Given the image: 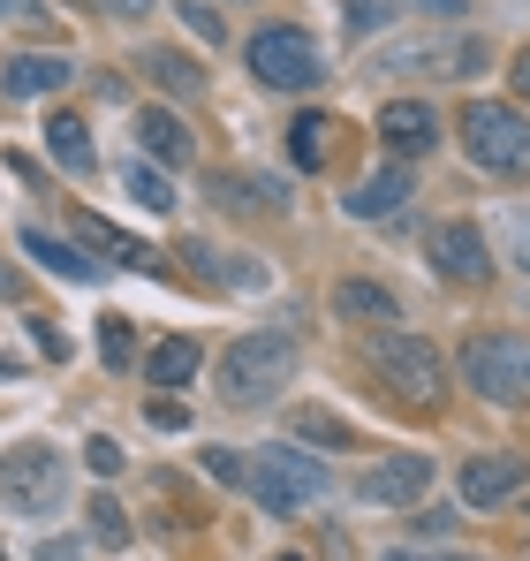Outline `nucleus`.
<instances>
[{
	"label": "nucleus",
	"mask_w": 530,
	"mask_h": 561,
	"mask_svg": "<svg viewBox=\"0 0 530 561\" xmlns=\"http://www.w3.org/2000/svg\"><path fill=\"white\" fill-rule=\"evenodd\" d=\"M454 129H462L470 168L508 175V183H523V175H530V114H523V106H508V99H470Z\"/></svg>",
	"instance_id": "f03ea898"
},
{
	"label": "nucleus",
	"mask_w": 530,
	"mask_h": 561,
	"mask_svg": "<svg viewBox=\"0 0 530 561\" xmlns=\"http://www.w3.org/2000/svg\"><path fill=\"white\" fill-rule=\"evenodd\" d=\"M205 478H212V485H235V493H251L258 463H251V456H235V448H205Z\"/></svg>",
	"instance_id": "cd10ccee"
},
{
	"label": "nucleus",
	"mask_w": 530,
	"mask_h": 561,
	"mask_svg": "<svg viewBox=\"0 0 530 561\" xmlns=\"http://www.w3.org/2000/svg\"><path fill=\"white\" fill-rule=\"evenodd\" d=\"M243 61H251V77H258L265 92H319V84H326L319 38L296 31V23H265L258 38L243 46Z\"/></svg>",
	"instance_id": "20e7f679"
},
{
	"label": "nucleus",
	"mask_w": 530,
	"mask_h": 561,
	"mask_svg": "<svg viewBox=\"0 0 530 561\" xmlns=\"http://www.w3.org/2000/svg\"><path fill=\"white\" fill-rule=\"evenodd\" d=\"M84 456H91V470H99V478H114V470H122V448H114V440H91Z\"/></svg>",
	"instance_id": "c9c22d12"
},
{
	"label": "nucleus",
	"mask_w": 530,
	"mask_h": 561,
	"mask_svg": "<svg viewBox=\"0 0 530 561\" xmlns=\"http://www.w3.org/2000/svg\"><path fill=\"white\" fill-rule=\"evenodd\" d=\"M379 561H417V554H410V547H394V554H379Z\"/></svg>",
	"instance_id": "49530a36"
},
{
	"label": "nucleus",
	"mask_w": 530,
	"mask_h": 561,
	"mask_svg": "<svg viewBox=\"0 0 530 561\" xmlns=\"http://www.w3.org/2000/svg\"><path fill=\"white\" fill-rule=\"evenodd\" d=\"M205 190L228 205V213H288V183L280 175H251V168H220L205 175Z\"/></svg>",
	"instance_id": "2eb2a0df"
},
{
	"label": "nucleus",
	"mask_w": 530,
	"mask_h": 561,
	"mask_svg": "<svg viewBox=\"0 0 530 561\" xmlns=\"http://www.w3.org/2000/svg\"><path fill=\"white\" fill-rule=\"evenodd\" d=\"M425 69H447V38H394L379 54V77H425Z\"/></svg>",
	"instance_id": "b1692460"
},
{
	"label": "nucleus",
	"mask_w": 530,
	"mask_h": 561,
	"mask_svg": "<svg viewBox=\"0 0 530 561\" xmlns=\"http://www.w3.org/2000/svg\"><path fill=\"white\" fill-rule=\"evenodd\" d=\"M433 493V463L425 456H387V463H371L356 478V501L364 508H417Z\"/></svg>",
	"instance_id": "9d476101"
},
{
	"label": "nucleus",
	"mask_w": 530,
	"mask_h": 561,
	"mask_svg": "<svg viewBox=\"0 0 530 561\" xmlns=\"http://www.w3.org/2000/svg\"><path fill=\"white\" fill-rule=\"evenodd\" d=\"M175 15L189 23V31H197V38H205V46H220V38H228V23H220V8H205V0H182Z\"/></svg>",
	"instance_id": "7c9ffc66"
},
{
	"label": "nucleus",
	"mask_w": 530,
	"mask_h": 561,
	"mask_svg": "<svg viewBox=\"0 0 530 561\" xmlns=\"http://www.w3.org/2000/svg\"><path fill=\"white\" fill-rule=\"evenodd\" d=\"M508 84H516V99L530 106V46H516V54H508Z\"/></svg>",
	"instance_id": "f704fd0d"
},
{
	"label": "nucleus",
	"mask_w": 530,
	"mask_h": 561,
	"mask_svg": "<svg viewBox=\"0 0 530 561\" xmlns=\"http://www.w3.org/2000/svg\"><path fill=\"white\" fill-rule=\"evenodd\" d=\"M371 373H379V387L394 402H410V410H440L447 402V357L425 334H402V327L371 334Z\"/></svg>",
	"instance_id": "7ed1b4c3"
},
{
	"label": "nucleus",
	"mask_w": 530,
	"mask_h": 561,
	"mask_svg": "<svg viewBox=\"0 0 530 561\" xmlns=\"http://www.w3.org/2000/svg\"><path fill=\"white\" fill-rule=\"evenodd\" d=\"M523 485H530V463L516 456V448H485V456H470V463H462V508L493 516V508H508Z\"/></svg>",
	"instance_id": "1a4fd4ad"
},
{
	"label": "nucleus",
	"mask_w": 530,
	"mask_h": 561,
	"mask_svg": "<svg viewBox=\"0 0 530 561\" xmlns=\"http://www.w3.org/2000/svg\"><path fill=\"white\" fill-rule=\"evenodd\" d=\"M77 243L99 251L106 266H122V274H160V251L152 243H137L129 228H114L106 213H84V205H77Z\"/></svg>",
	"instance_id": "f8f14e48"
},
{
	"label": "nucleus",
	"mask_w": 530,
	"mask_h": 561,
	"mask_svg": "<svg viewBox=\"0 0 530 561\" xmlns=\"http://www.w3.org/2000/svg\"><path fill=\"white\" fill-rule=\"evenodd\" d=\"M349 205V220H394L402 205H410V168L394 160V168H379V175H364V183L342 197Z\"/></svg>",
	"instance_id": "a211bd4d"
},
{
	"label": "nucleus",
	"mask_w": 530,
	"mask_h": 561,
	"mask_svg": "<svg viewBox=\"0 0 530 561\" xmlns=\"http://www.w3.org/2000/svg\"><path fill=\"white\" fill-rule=\"evenodd\" d=\"M23 319H31V342H38V350H46V357L61 365V357H69V334H61V327H54L46 311H23Z\"/></svg>",
	"instance_id": "2f4dec72"
},
{
	"label": "nucleus",
	"mask_w": 530,
	"mask_h": 561,
	"mask_svg": "<svg viewBox=\"0 0 530 561\" xmlns=\"http://www.w3.org/2000/svg\"><path fill=\"white\" fill-rule=\"evenodd\" d=\"M334 319H349V327H371V334H387L394 319H402V304H394V288L387 280H364V274H349V280H334Z\"/></svg>",
	"instance_id": "ddd939ff"
},
{
	"label": "nucleus",
	"mask_w": 530,
	"mask_h": 561,
	"mask_svg": "<svg viewBox=\"0 0 530 561\" xmlns=\"http://www.w3.org/2000/svg\"><path fill=\"white\" fill-rule=\"evenodd\" d=\"M145 417H152V425H168V433H175V425H189V417H182V402H175V394H152V402H145Z\"/></svg>",
	"instance_id": "72a5a7b5"
},
{
	"label": "nucleus",
	"mask_w": 530,
	"mask_h": 561,
	"mask_svg": "<svg viewBox=\"0 0 530 561\" xmlns=\"http://www.w3.org/2000/svg\"><path fill=\"white\" fill-rule=\"evenodd\" d=\"M0 501H8L15 516H54V508L69 501V463H61V448H46V440L8 448V456H0Z\"/></svg>",
	"instance_id": "423d86ee"
},
{
	"label": "nucleus",
	"mask_w": 530,
	"mask_h": 561,
	"mask_svg": "<svg viewBox=\"0 0 530 561\" xmlns=\"http://www.w3.org/2000/svg\"><path fill=\"white\" fill-rule=\"evenodd\" d=\"M425 251H433V274L454 280V288H485L493 280V251H485V228L477 220H440L425 236Z\"/></svg>",
	"instance_id": "6e6552de"
},
{
	"label": "nucleus",
	"mask_w": 530,
	"mask_h": 561,
	"mask_svg": "<svg viewBox=\"0 0 530 561\" xmlns=\"http://www.w3.org/2000/svg\"><path fill=\"white\" fill-rule=\"evenodd\" d=\"M145 379H152L160 394H182V387H197V379H205V350H197L189 334H168V342H152V350H145Z\"/></svg>",
	"instance_id": "f3484780"
},
{
	"label": "nucleus",
	"mask_w": 530,
	"mask_h": 561,
	"mask_svg": "<svg viewBox=\"0 0 530 561\" xmlns=\"http://www.w3.org/2000/svg\"><path fill=\"white\" fill-rule=\"evenodd\" d=\"M394 15H402L394 0H349V31H356V38H371V31H387Z\"/></svg>",
	"instance_id": "c756f323"
},
{
	"label": "nucleus",
	"mask_w": 530,
	"mask_h": 561,
	"mask_svg": "<svg viewBox=\"0 0 530 561\" xmlns=\"http://www.w3.org/2000/svg\"><path fill=\"white\" fill-rule=\"evenodd\" d=\"M99 8L122 15V23H145V15H152V0H99Z\"/></svg>",
	"instance_id": "a19ab883"
},
{
	"label": "nucleus",
	"mask_w": 530,
	"mask_h": 561,
	"mask_svg": "<svg viewBox=\"0 0 530 561\" xmlns=\"http://www.w3.org/2000/svg\"><path fill=\"white\" fill-rule=\"evenodd\" d=\"M417 531H425V539H447V531H454V508H425Z\"/></svg>",
	"instance_id": "58836bf2"
},
{
	"label": "nucleus",
	"mask_w": 530,
	"mask_h": 561,
	"mask_svg": "<svg viewBox=\"0 0 530 561\" xmlns=\"http://www.w3.org/2000/svg\"><path fill=\"white\" fill-rule=\"evenodd\" d=\"M145 84L152 92H168V99H205V69L189 61V54H175V46H145Z\"/></svg>",
	"instance_id": "412c9836"
},
{
	"label": "nucleus",
	"mask_w": 530,
	"mask_h": 561,
	"mask_svg": "<svg viewBox=\"0 0 530 561\" xmlns=\"http://www.w3.org/2000/svg\"><path fill=\"white\" fill-rule=\"evenodd\" d=\"M23 259H38L54 280H99L106 274L99 259H84L77 243H61V236H46V228H23Z\"/></svg>",
	"instance_id": "4be33fe9"
},
{
	"label": "nucleus",
	"mask_w": 530,
	"mask_h": 561,
	"mask_svg": "<svg viewBox=\"0 0 530 561\" xmlns=\"http://www.w3.org/2000/svg\"><path fill=\"white\" fill-rule=\"evenodd\" d=\"M84 516H91V539H99L106 554H122V547H129V508H122L114 493H91Z\"/></svg>",
	"instance_id": "a878e982"
},
{
	"label": "nucleus",
	"mask_w": 530,
	"mask_h": 561,
	"mask_svg": "<svg viewBox=\"0 0 530 561\" xmlns=\"http://www.w3.org/2000/svg\"><path fill=\"white\" fill-rule=\"evenodd\" d=\"M251 463H258L251 501H258L265 516H303L311 501H326V463H311V448H296V440H273Z\"/></svg>",
	"instance_id": "39448f33"
},
{
	"label": "nucleus",
	"mask_w": 530,
	"mask_h": 561,
	"mask_svg": "<svg viewBox=\"0 0 530 561\" xmlns=\"http://www.w3.org/2000/svg\"><path fill=\"white\" fill-rule=\"evenodd\" d=\"M0 561H8V547H0Z\"/></svg>",
	"instance_id": "09e8293b"
},
{
	"label": "nucleus",
	"mask_w": 530,
	"mask_h": 561,
	"mask_svg": "<svg viewBox=\"0 0 530 561\" xmlns=\"http://www.w3.org/2000/svg\"><path fill=\"white\" fill-rule=\"evenodd\" d=\"M46 0H0V23H38Z\"/></svg>",
	"instance_id": "4c0bfd02"
},
{
	"label": "nucleus",
	"mask_w": 530,
	"mask_h": 561,
	"mask_svg": "<svg viewBox=\"0 0 530 561\" xmlns=\"http://www.w3.org/2000/svg\"><path fill=\"white\" fill-rule=\"evenodd\" d=\"M69 54H8V69H0V84H8V99H54L69 92Z\"/></svg>",
	"instance_id": "dca6fc26"
},
{
	"label": "nucleus",
	"mask_w": 530,
	"mask_h": 561,
	"mask_svg": "<svg viewBox=\"0 0 530 561\" xmlns=\"http://www.w3.org/2000/svg\"><path fill=\"white\" fill-rule=\"evenodd\" d=\"M288 379H296V334H288V327H251V334H235V342L220 350L212 387H220L228 410H265Z\"/></svg>",
	"instance_id": "f257e3e1"
},
{
	"label": "nucleus",
	"mask_w": 530,
	"mask_h": 561,
	"mask_svg": "<svg viewBox=\"0 0 530 561\" xmlns=\"http://www.w3.org/2000/svg\"><path fill=\"white\" fill-rule=\"evenodd\" d=\"M288 440H296V448H364V433H356L342 410H326V402L288 410Z\"/></svg>",
	"instance_id": "aec40b11"
},
{
	"label": "nucleus",
	"mask_w": 530,
	"mask_h": 561,
	"mask_svg": "<svg viewBox=\"0 0 530 561\" xmlns=\"http://www.w3.org/2000/svg\"><path fill=\"white\" fill-rule=\"evenodd\" d=\"M454 379H470V394L493 402V410H516V402L530 394V365L508 350V334H462Z\"/></svg>",
	"instance_id": "0eeeda50"
},
{
	"label": "nucleus",
	"mask_w": 530,
	"mask_h": 561,
	"mask_svg": "<svg viewBox=\"0 0 530 561\" xmlns=\"http://www.w3.org/2000/svg\"><path fill=\"white\" fill-rule=\"evenodd\" d=\"M508 259L530 274V213H516V220H508Z\"/></svg>",
	"instance_id": "473e14b6"
},
{
	"label": "nucleus",
	"mask_w": 530,
	"mask_h": 561,
	"mask_svg": "<svg viewBox=\"0 0 530 561\" xmlns=\"http://www.w3.org/2000/svg\"><path fill=\"white\" fill-rule=\"evenodd\" d=\"M454 69H462V77H477V69H485V46H477V38H462V46H454Z\"/></svg>",
	"instance_id": "ea45409f"
},
{
	"label": "nucleus",
	"mask_w": 530,
	"mask_h": 561,
	"mask_svg": "<svg viewBox=\"0 0 530 561\" xmlns=\"http://www.w3.org/2000/svg\"><path fill=\"white\" fill-rule=\"evenodd\" d=\"M15 296H23V274H15V266L0 259V304H15Z\"/></svg>",
	"instance_id": "79ce46f5"
},
{
	"label": "nucleus",
	"mask_w": 530,
	"mask_h": 561,
	"mask_svg": "<svg viewBox=\"0 0 530 561\" xmlns=\"http://www.w3.org/2000/svg\"><path fill=\"white\" fill-rule=\"evenodd\" d=\"M122 190H129L145 213H175L182 205L175 183H168V168H152V160H129V168H122Z\"/></svg>",
	"instance_id": "393cba45"
},
{
	"label": "nucleus",
	"mask_w": 530,
	"mask_h": 561,
	"mask_svg": "<svg viewBox=\"0 0 530 561\" xmlns=\"http://www.w3.org/2000/svg\"><path fill=\"white\" fill-rule=\"evenodd\" d=\"M334 137H342L334 114H296V122H288V160H296L303 175H319V168L334 160Z\"/></svg>",
	"instance_id": "5701e85b"
},
{
	"label": "nucleus",
	"mask_w": 530,
	"mask_h": 561,
	"mask_svg": "<svg viewBox=\"0 0 530 561\" xmlns=\"http://www.w3.org/2000/svg\"><path fill=\"white\" fill-rule=\"evenodd\" d=\"M99 357H106V373H137V327L122 311L99 319Z\"/></svg>",
	"instance_id": "bb28decb"
},
{
	"label": "nucleus",
	"mask_w": 530,
	"mask_h": 561,
	"mask_svg": "<svg viewBox=\"0 0 530 561\" xmlns=\"http://www.w3.org/2000/svg\"><path fill=\"white\" fill-rule=\"evenodd\" d=\"M0 379H15V357H8V350H0Z\"/></svg>",
	"instance_id": "a18cd8bd"
},
{
	"label": "nucleus",
	"mask_w": 530,
	"mask_h": 561,
	"mask_svg": "<svg viewBox=\"0 0 530 561\" xmlns=\"http://www.w3.org/2000/svg\"><path fill=\"white\" fill-rule=\"evenodd\" d=\"M137 160H152V168H182V160H197L189 122L168 114V106H137Z\"/></svg>",
	"instance_id": "4468645a"
},
{
	"label": "nucleus",
	"mask_w": 530,
	"mask_h": 561,
	"mask_svg": "<svg viewBox=\"0 0 530 561\" xmlns=\"http://www.w3.org/2000/svg\"><path fill=\"white\" fill-rule=\"evenodd\" d=\"M433 8H440V15H462V8H470V0H433Z\"/></svg>",
	"instance_id": "c03bdc74"
},
{
	"label": "nucleus",
	"mask_w": 530,
	"mask_h": 561,
	"mask_svg": "<svg viewBox=\"0 0 530 561\" xmlns=\"http://www.w3.org/2000/svg\"><path fill=\"white\" fill-rule=\"evenodd\" d=\"M31 561H84V539H46Z\"/></svg>",
	"instance_id": "e433bc0d"
},
{
	"label": "nucleus",
	"mask_w": 530,
	"mask_h": 561,
	"mask_svg": "<svg viewBox=\"0 0 530 561\" xmlns=\"http://www.w3.org/2000/svg\"><path fill=\"white\" fill-rule=\"evenodd\" d=\"M417 561H477V554H454V547H440V554H417Z\"/></svg>",
	"instance_id": "37998d69"
},
{
	"label": "nucleus",
	"mask_w": 530,
	"mask_h": 561,
	"mask_svg": "<svg viewBox=\"0 0 530 561\" xmlns=\"http://www.w3.org/2000/svg\"><path fill=\"white\" fill-rule=\"evenodd\" d=\"M273 561H303V554H273Z\"/></svg>",
	"instance_id": "de8ad7c7"
},
{
	"label": "nucleus",
	"mask_w": 530,
	"mask_h": 561,
	"mask_svg": "<svg viewBox=\"0 0 530 561\" xmlns=\"http://www.w3.org/2000/svg\"><path fill=\"white\" fill-rule=\"evenodd\" d=\"M212 280H220V288H251V296H258V288H265L273 274H265L258 259H243V251H228V259L212 251Z\"/></svg>",
	"instance_id": "c85d7f7f"
},
{
	"label": "nucleus",
	"mask_w": 530,
	"mask_h": 561,
	"mask_svg": "<svg viewBox=\"0 0 530 561\" xmlns=\"http://www.w3.org/2000/svg\"><path fill=\"white\" fill-rule=\"evenodd\" d=\"M46 160L61 168V175H91L99 168V152H91V122L84 114H46Z\"/></svg>",
	"instance_id": "6ab92c4d"
},
{
	"label": "nucleus",
	"mask_w": 530,
	"mask_h": 561,
	"mask_svg": "<svg viewBox=\"0 0 530 561\" xmlns=\"http://www.w3.org/2000/svg\"><path fill=\"white\" fill-rule=\"evenodd\" d=\"M379 137H387V152L410 168V160H425V152L440 145V114H433L425 99H387V106H379Z\"/></svg>",
	"instance_id": "9b49d317"
}]
</instances>
